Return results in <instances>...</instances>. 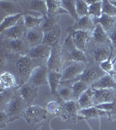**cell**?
<instances>
[{
  "instance_id": "cell-1",
  "label": "cell",
  "mask_w": 116,
  "mask_h": 130,
  "mask_svg": "<svg viewBox=\"0 0 116 130\" xmlns=\"http://www.w3.org/2000/svg\"><path fill=\"white\" fill-rule=\"evenodd\" d=\"M42 63L44 62L34 61L27 56L16 55V54L10 52L5 66L6 68L7 67L9 68L7 70L8 71L15 75V76L18 79V85L20 87L22 84L29 81L31 73L36 67Z\"/></svg>"
},
{
  "instance_id": "cell-2",
  "label": "cell",
  "mask_w": 116,
  "mask_h": 130,
  "mask_svg": "<svg viewBox=\"0 0 116 130\" xmlns=\"http://www.w3.org/2000/svg\"><path fill=\"white\" fill-rule=\"evenodd\" d=\"M89 62L100 64L107 59L114 58V52L111 44H99L92 41L90 42L86 51Z\"/></svg>"
},
{
  "instance_id": "cell-3",
  "label": "cell",
  "mask_w": 116,
  "mask_h": 130,
  "mask_svg": "<svg viewBox=\"0 0 116 130\" xmlns=\"http://www.w3.org/2000/svg\"><path fill=\"white\" fill-rule=\"evenodd\" d=\"M62 48V56L64 61V66L70 62H79L87 64L89 62L86 53L82 50L76 48L70 35L67 36L65 39Z\"/></svg>"
},
{
  "instance_id": "cell-4",
  "label": "cell",
  "mask_w": 116,
  "mask_h": 130,
  "mask_svg": "<svg viewBox=\"0 0 116 130\" xmlns=\"http://www.w3.org/2000/svg\"><path fill=\"white\" fill-rule=\"evenodd\" d=\"M27 108L26 103L23 98L21 97L18 91L17 90L15 95L10 99L8 103L1 109H5L9 115L10 122L15 120H18L20 117L24 116V113L25 111V108Z\"/></svg>"
},
{
  "instance_id": "cell-5",
  "label": "cell",
  "mask_w": 116,
  "mask_h": 130,
  "mask_svg": "<svg viewBox=\"0 0 116 130\" xmlns=\"http://www.w3.org/2000/svg\"><path fill=\"white\" fill-rule=\"evenodd\" d=\"M86 64L79 62H70L64 66L62 73L61 83H74L79 80L80 75L83 73Z\"/></svg>"
},
{
  "instance_id": "cell-6",
  "label": "cell",
  "mask_w": 116,
  "mask_h": 130,
  "mask_svg": "<svg viewBox=\"0 0 116 130\" xmlns=\"http://www.w3.org/2000/svg\"><path fill=\"white\" fill-rule=\"evenodd\" d=\"M20 5L27 15L36 17H45L47 15V5L46 1L43 0H29L19 1Z\"/></svg>"
},
{
  "instance_id": "cell-7",
  "label": "cell",
  "mask_w": 116,
  "mask_h": 130,
  "mask_svg": "<svg viewBox=\"0 0 116 130\" xmlns=\"http://www.w3.org/2000/svg\"><path fill=\"white\" fill-rule=\"evenodd\" d=\"M105 75H106V73L101 70L100 64L94 63V62H88L86 64L85 70L83 71V73L79 76V80L84 82L86 84L91 86L94 83H96L99 79L104 76Z\"/></svg>"
},
{
  "instance_id": "cell-8",
  "label": "cell",
  "mask_w": 116,
  "mask_h": 130,
  "mask_svg": "<svg viewBox=\"0 0 116 130\" xmlns=\"http://www.w3.org/2000/svg\"><path fill=\"white\" fill-rule=\"evenodd\" d=\"M1 39V43L9 50L10 53L20 56H26L29 50H30V47L27 43L25 37L18 39H12V40H8V39L4 38Z\"/></svg>"
},
{
  "instance_id": "cell-9",
  "label": "cell",
  "mask_w": 116,
  "mask_h": 130,
  "mask_svg": "<svg viewBox=\"0 0 116 130\" xmlns=\"http://www.w3.org/2000/svg\"><path fill=\"white\" fill-rule=\"evenodd\" d=\"M48 112L45 108L38 105H31L25 108L23 117L28 124H36L45 121Z\"/></svg>"
},
{
  "instance_id": "cell-10",
  "label": "cell",
  "mask_w": 116,
  "mask_h": 130,
  "mask_svg": "<svg viewBox=\"0 0 116 130\" xmlns=\"http://www.w3.org/2000/svg\"><path fill=\"white\" fill-rule=\"evenodd\" d=\"M46 65L49 70L59 71L64 68V61L62 56V48L60 44V43H56L52 47L51 54L46 61Z\"/></svg>"
},
{
  "instance_id": "cell-11",
  "label": "cell",
  "mask_w": 116,
  "mask_h": 130,
  "mask_svg": "<svg viewBox=\"0 0 116 130\" xmlns=\"http://www.w3.org/2000/svg\"><path fill=\"white\" fill-rule=\"evenodd\" d=\"M26 14L20 5L19 1L12 0H1L0 1V18L1 21L10 16L17 14Z\"/></svg>"
},
{
  "instance_id": "cell-12",
  "label": "cell",
  "mask_w": 116,
  "mask_h": 130,
  "mask_svg": "<svg viewBox=\"0 0 116 130\" xmlns=\"http://www.w3.org/2000/svg\"><path fill=\"white\" fill-rule=\"evenodd\" d=\"M48 72L49 70L46 62L38 65L33 70L28 82L38 88L40 86L48 85Z\"/></svg>"
},
{
  "instance_id": "cell-13",
  "label": "cell",
  "mask_w": 116,
  "mask_h": 130,
  "mask_svg": "<svg viewBox=\"0 0 116 130\" xmlns=\"http://www.w3.org/2000/svg\"><path fill=\"white\" fill-rule=\"evenodd\" d=\"M94 106L113 102L116 100V89H92Z\"/></svg>"
},
{
  "instance_id": "cell-14",
  "label": "cell",
  "mask_w": 116,
  "mask_h": 130,
  "mask_svg": "<svg viewBox=\"0 0 116 130\" xmlns=\"http://www.w3.org/2000/svg\"><path fill=\"white\" fill-rule=\"evenodd\" d=\"M71 36L73 43L79 50H82L86 53V49L92 41V32L84 30H75L69 33Z\"/></svg>"
},
{
  "instance_id": "cell-15",
  "label": "cell",
  "mask_w": 116,
  "mask_h": 130,
  "mask_svg": "<svg viewBox=\"0 0 116 130\" xmlns=\"http://www.w3.org/2000/svg\"><path fill=\"white\" fill-rule=\"evenodd\" d=\"M18 91L26 103L27 107L33 105V102L35 101L36 98L38 97V94H39V88L36 86L32 85L29 82L24 83L18 87Z\"/></svg>"
},
{
  "instance_id": "cell-16",
  "label": "cell",
  "mask_w": 116,
  "mask_h": 130,
  "mask_svg": "<svg viewBox=\"0 0 116 130\" xmlns=\"http://www.w3.org/2000/svg\"><path fill=\"white\" fill-rule=\"evenodd\" d=\"M26 31L27 29L25 25L24 17H23L16 25H14L13 27L8 29V30L3 31L0 34H1V38L12 40V39H18L25 37Z\"/></svg>"
},
{
  "instance_id": "cell-17",
  "label": "cell",
  "mask_w": 116,
  "mask_h": 130,
  "mask_svg": "<svg viewBox=\"0 0 116 130\" xmlns=\"http://www.w3.org/2000/svg\"><path fill=\"white\" fill-rule=\"evenodd\" d=\"M51 50H52V47L42 43V44H39L36 47L31 48L26 56L30 57L31 59L37 61V62H45L49 57Z\"/></svg>"
},
{
  "instance_id": "cell-18",
  "label": "cell",
  "mask_w": 116,
  "mask_h": 130,
  "mask_svg": "<svg viewBox=\"0 0 116 130\" xmlns=\"http://www.w3.org/2000/svg\"><path fill=\"white\" fill-rule=\"evenodd\" d=\"M63 120H72L73 122L78 121V112L80 109L78 101L70 100L67 102H63Z\"/></svg>"
},
{
  "instance_id": "cell-19",
  "label": "cell",
  "mask_w": 116,
  "mask_h": 130,
  "mask_svg": "<svg viewBox=\"0 0 116 130\" xmlns=\"http://www.w3.org/2000/svg\"><path fill=\"white\" fill-rule=\"evenodd\" d=\"M94 26L95 25L94 24L92 18L90 16H86L78 18L74 22V24L66 29V31L68 33H71L75 30H84L92 32L94 29Z\"/></svg>"
},
{
  "instance_id": "cell-20",
  "label": "cell",
  "mask_w": 116,
  "mask_h": 130,
  "mask_svg": "<svg viewBox=\"0 0 116 130\" xmlns=\"http://www.w3.org/2000/svg\"><path fill=\"white\" fill-rule=\"evenodd\" d=\"M44 36H45V33L40 29V27H37V28L27 30L26 34H25V39H26L30 49L42 44L44 40Z\"/></svg>"
},
{
  "instance_id": "cell-21",
  "label": "cell",
  "mask_w": 116,
  "mask_h": 130,
  "mask_svg": "<svg viewBox=\"0 0 116 130\" xmlns=\"http://www.w3.org/2000/svg\"><path fill=\"white\" fill-rule=\"evenodd\" d=\"M19 87L17 77L13 73L8 70L2 72L0 76V89H14Z\"/></svg>"
},
{
  "instance_id": "cell-22",
  "label": "cell",
  "mask_w": 116,
  "mask_h": 130,
  "mask_svg": "<svg viewBox=\"0 0 116 130\" xmlns=\"http://www.w3.org/2000/svg\"><path fill=\"white\" fill-rule=\"evenodd\" d=\"M101 116H107L106 113L99 109L96 106L81 108L78 112V120H89V119L99 118Z\"/></svg>"
},
{
  "instance_id": "cell-23",
  "label": "cell",
  "mask_w": 116,
  "mask_h": 130,
  "mask_svg": "<svg viewBox=\"0 0 116 130\" xmlns=\"http://www.w3.org/2000/svg\"><path fill=\"white\" fill-rule=\"evenodd\" d=\"M91 87L96 89H116V79L113 75L106 74Z\"/></svg>"
},
{
  "instance_id": "cell-24",
  "label": "cell",
  "mask_w": 116,
  "mask_h": 130,
  "mask_svg": "<svg viewBox=\"0 0 116 130\" xmlns=\"http://www.w3.org/2000/svg\"><path fill=\"white\" fill-rule=\"evenodd\" d=\"M62 73L59 71L49 70L48 72V85L52 95H58V89L61 84Z\"/></svg>"
},
{
  "instance_id": "cell-25",
  "label": "cell",
  "mask_w": 116,
  "mask_h": 130,
  "mask_svg": "<svg viewBox=\"0 0 116 130\" xmlns=\"http://www.w3.org/2000/svg\"><path fill=\"white\" fill-rule=\"evenodd\" d=\"M92 41L99 44H111L108 35L100 24H95L92 31Z\"/></svg>"
},
{
  "instance_id": "cell-26",
  "label": "cell",
  "mask_w": 116,
  "mask_h": 130,
  "mask_svg": "<svg viewBox=\"0 0 116 130\" xmlns=\"http://www.w3.org/2000/svg\"><path fill=\"white\" fill-rule=\"evenodd\" d=\"M60 37H61L60 27L59 24H57L53 29H52L50 31L45 33L43 43L50 46V47H52V46L55 45L56 43H60Z\"/></svg>"
},
{
  "instance_id": "cell-27",
  "label": "cell",
  "mask_w": 116,
  "mask_h": 130,
  "mask_svg": "<svg viewBox=\"0 0 116 130\" xmlns=\"http://www.w3.org/2000/svg\"><path fill=\"white\" fill-rule=\"evenodd\" d=\"M94 25L95 24H100L102 26V28L104 29L105 31L107 33H108L109 31H111L113 28L115 27L116 24V17H110L102 14V16L100 18H92Z\"/></svg>"
},
{
  "instance_id": "cell-28",
  "label": "cell",
  "mask_w": 116,
  "mask_h": 130,
  "mask_svg": "<svg viewBox=\"0 0 116 130\" xmlns=\"http://www.w3.org/2000/svg\"><path fill=\"white\" fill-rule=\"evenodd\" d=\"M26 14H17V15L10 16L5 18L4 20L1 21V24H0V33H2L3 31H5L8 29L13 27L14 25H16L18 23L21 18Z\"/></svg>"
},
{
  "instance_id": "cell-29",
  "label": "cell",
  "mask_w": 116,
  "mask_h": 130,
  "mask_svg": "<svg viewBox=\"0 0 116 130\" xmlns=\"http://www.w3.org/2000/svg\"><path fill=\"white\" fill-rule=\"evenodd\" d=\"M92 95H94V91H92V88L90 86L89 89L84 92L80 97L79 98V100H78V103H79L80 109L81 108H86L94 106V103H92Z\"/></svg>"
},
{
  "instance_id": "cell-30",
  "label": "cell",
  "mask_w": 116,
  "mask_h": 130,
  "mask_svg": "<svg viewBox=\"0 0 116 130\" xmlns=\"http://www.w3.org/2000/svg\"><path fill=\"white\" fill-rule=\"evenodd\" d=\"M72 86V91H73V100L78 101L82 94L89 89L90 86L86 83L80 80H77L73 83Z\"/></svg>"
},
{
  "instance_id": "cell-31",
  "label": "cell",
  "mask_w": 116,
  "mask_h": 130,
  "mask_svg": "<svg viewBox=\"0 0 116 130\" xmlns=\"http://www.w3.org/2000/svg\"><path fill=\"white\" fill-rule=\"evenodd\" d=\"M59 18H60V16L50 15V14H47L46 16L44 17V20L40 25V29L44 31V33L50 31L58 24Z\"/></svg>"
},
{
  "instance_id": "cell-32",
  "label": "cell",
  "mask_w": 116,
  "mask_h": 130,
  "mask_svg": "<svg viewBox=\"0 0 116 130\" xmlns=\"http://www.w3.org/2000/svg\"><path fill=\"white\" fill-rule=\"evenodd\" d=\"M45 109L48 112V114L54 115L57 116H60L62 118L63 115V108L62 103L60 102L58 100H50L47 102L45 105Z\"/></svg>"
},
{
  "instance_id": "cell-33",
  "label": "cell",
  "mask_w": 116,
  "mask_h": 130,
  "mask_svg": "<svg viewBox=\"0 0 116 130\" xmlns=\"http://www.w3.org/2000/svg\"><path fill=\"white\" fill-rule=\"evenodd\" d=\"M47 14L60 16L61 14H67V12L61 7L60 1L59 0H46Z\"/></svg>"
},
{
  "instance_id": "cell-34",
  "label": "cell",
  "mask_w": 116,
  "mask_h": 130,
  "mask_svg": "<svg viewBox=\"0 0 116 130\" xmlns=\"http://www.w3.org/2000/svg\"><path fill=\"white\" fill-rule=\"evenodd\" d=\"M96 107L99 109L104 111L106 113L109 121H113L116 120V100L113 102L100 104V105H98Z\"/></svg>"
},
{
  "instance_id": "cell-35",
  "label": "cell",
  "mask_w": 116,
  "mask_h": 130,
  "mask_svg": "<svg viewBox=\"0 0 116 130\" xmlns=\"http://www.w3.org/2000/svg\"><path fill=\"white\" fill-rule=\"evenodd\" d=\"M89 5L88 16L92 18H100L102 16V1H86Z\"/></svg>"
},
{
  "instance_id": "cell-36",
  "label": "cell",
  "mask_w": 116,
  "mask_h": 130,
  "mask_svg": "<svg viewBox=\"0 0 116 130\" xmlns=\"http://www.w3.org/2000/svg\"><path fill=\"white\" fill-rule=\"evenodd\" d=\"M43 20L44 17H36L31 15L24 16V22L27 30L37 28V27H40Z\"/></svg>"
},
{
  "instance_id": "cell-37",
  "label": "cell",
  "mask_w": 116,
  "mask_h": 130,
  "mask_svg": "<svg viewBox=\"0 0 116 130\" xmlns=\"http://www.w3.org/2000/svg\"><path fill=\"white\" fill-rule=\"evenodd\" d=\"M57 96L63 102L73 100L72 86L66 85V83H61L58 89V95Z\"/></svg>"
},
{
  "instance_id": "cell-38",
  "label": "cell",
  "mask_w": 116,
  "mask_h": 130,
  "mask_svg": "<svg viewBox=\"0 0 116 130\" xmlns=\"http://www.w3.org/2000/svg\"><path fill=\"white\" fill-rule=\"evenodd\" d=\"M60 5L67 12V14H69L75 21L79 18V17L77 15V11H76V1H73V0H61Z\"/></svg>"
},
{
  "instance_id": "cell-39",
  "label": "cell",
  "mask_w": 116,
  "mask_h": 130,
  "mask_svg": "<svg viewBox=\"0 0 116 130\" xmlns=\"http://www.w3.org/2000/svg\"><path fill=\"white\" fill-rule=\"evenodd\" d=\"M18 88L14 89H0V98H1V108H3L6 104L8 103V102L15 95L17 90Z\"/></svg>"
},
{
  "instance_id": "cell-40",
  "label": "cell",
  "mask_w": 116,
  "mask_h": 130,
  "mask_svg": "<svg viewBox=\"0 0 116 130\" xmlns=\"http://www.w3.org/2000/svg\"><path fill=\"white\" fill-rule=\"evenodd\" d=\"M88 10H89V5L84 0H77L76 1V11L79 18L88 16Z\"/></svg>"
},
{
  "instance_id": "cell-41",
  "label": "cell",
  "mask_w": 116,
  "mask_h": 130,
  "mask_svg": "<svg viewBox=\"0 0 116 130\" xmlns=\"http://www.w3.org/2000/svg\"><path fill=\"white\" fill-rule=\"evenodd\" d=\"M102 14L110 17H116V6L112 5L108 0L102 1Z\"/></svg>"
},
{
  "instance_id": "cell-42",
  "label": "cell",
  "mask_w": 116,
  "mask_h": 130,
  "mask_svg": "<svg viewBox=\"0 0 116 130\" xmlns=\"http://www.w3.org/2000/svg\"><path fill=\"white\" fill-rule=\"evenodd\" d=\"M100 67L101 68V70L104 71L106 74H109V75H113V71H114V67H113V59H107L104 62H100Z\"/></svg>"
},
{
  "instance_id": "cell-43",
  "label": "cell",
  "mask_w": 116,
  "mask_h": 130,
  "mask_svg": "<svg viewBox=\"0 0 116 130\" xmlns=\"http://www.w3.org/2000/svg\"><path fill=\"white\" fill-rule=\"evenodd\" d=\"M107 35H108L112 48L113 49V52H114V58H115V56H116V28L115 27L111 31H109V32L107 33ZM114 58H113V59H114Z\"/></svg>"
},
{
  "instance_id": "cell-44",
  "label": "cell",
  "mask_w": 116,
  "mask_h": 130,
  "mask_svg": "<svg viewBox=\"0 0 116 130\" xmlns=\"http://www.w3.org/2000/svg\"><path fill=\"white\" fill-rule=\"evenodd\" d=\"M10 122L9 115H7L6 111L5 109H1L0 112V127L1 128H5L7 126V123Z\"/></svg>"
},
{
  "instance_id": "cell-45",
  "label": "cell",
  "mask_w": 116,
  "mask_h": 130,
  "mask_svg": "<svg viewBox=\"0 0 116 130\" xmlns=\"http://www.w3.org/2000/svg\"><path fill=\"white\" fill-rule=\"evenodd\" d=\"M113 67H114V71H113V74H115V73H116V59L113 61Z\"/></svg>"
},
{
  "instance_id": "cell-46",
  "label": "cell",
  "mask_w": 116,
  "mask_h": 130,
  "mask_svg": "<svg viewBox=\"0 0 116 130\" xmlns=\"http://www.w3.org/2000/svg\"><path fill=\"white\" fill-rule=\"evenodd\" d=\"M113 76H114V78L116 79V73H115V74H113Z\"/></svg>"
},
{
  "instance_id": "cell-47",
  "label": "cell",
  "mask_w": 116,
  "mask_h": 130,
  "mask_svg": "<svg viewBox=\"0 0 116 130\" xmlns=\"http://www.w3.org/2000/svg\"><path fill=\"white\" fill-rule=\"evenodd\" d=\"M115 28H116V24H115Z\"/></svg>"
}]
</instances>
